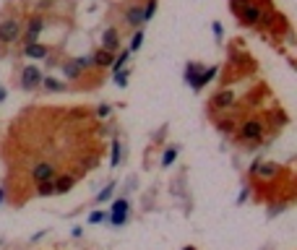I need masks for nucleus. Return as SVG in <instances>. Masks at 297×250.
Instances as JSON below:
<instances>
[{
	"mask_svg": "<svg viewBox=\"0 0 297 250\" xmlns=\"http://www.w3.org/2000/svg\"><path fill=\"white\" fill-rule=\"evenodd\" d=\"M18 37H21V18L16 13H8L0 18V44L11 47Z\"/></svg>",
	"mask_w": 297,
	"mask_h": 250,
	"instance_id": "obj_1",
	"label": "nucleus"
},
{
	"mask_svg": "<svg viewBox=\"0 0 297 250\" xmlns=\"http://www.w3.org/2000/svg\"><path fill=\"white\" fill-rule=\"evenodd\" d=\"M237 11H240V18L245 21V24H258V21H263V11H261V6L253 3V0H242V3H237Z\"/></svg>",
	"mask_w": 297,
	"mask_h": 250,
	"instance_id": "obj_2",
	"label": "nucleus"
},
{
	"mask_svg": "<svg viewBox=\"0 0 297 250\" xmlns=\"http://www.w3.org/2000/svg\"><path fill=\"white\" fill-rule=\"evenodd\" d=\"M240 135L245 141H261L263 138V125L258 120H248L242 128H240Z\"/></svg>",
	"mask_w": 297,
	"mask_h": 250,
	"instance_id": "obj_3",
	"label": "nucleus"
},
{
	"mask_svg": "<svg viewBox=\"0 0 297 250\" xmlns=\"http://www.w3.org/2000/svg\"><path fill=\"white\" fill-rule=\"evenodd\" d=\"M125 24L128 26H141V24H146V21H144V6L141 3H130L125 8Z\"/></svg>",
	"mask_w": 297,
	"mask_h": 250,
	"instance_id": "obj_4",
	"label": "nucleus"
},
{
	"mask_svg": "<svg viewBox=\"0 0 297 250\" xmlns=\"http://www.w3.org/2000/svg\"><path fill=\"white\" fill-rule=\"evenodd\" d=\"M42 84V73L37 71L34 65H29V68H24V73H21V86L24 89H37Z\"/></svg>",
	"mask_w": 297,
	"mask_h": 250,
	"instance_id": "obj_5",
	"label": "nucleus"
},
{
	"mask_svg": "<svg viewBox=\"0 0 297 250\" xmlns=\"http://www.w3.org/2000/svg\"><path fill=\"white\" fill-rule=\"evenodd\" d=\"M52 177H55V167L47 164V162H42V164H37V167L32 170V180H34V183H42V180H52Z\"/></svg>",
	"mask_w": 297,
	"mask_h": 250,
	"instance_id": "obj_6",
	"label": "nucleus"
},
{
	"mask_svg": "<svg viewBox=\"0 0 297 250\" xmlns=\"http://www.w3.org/2000/svg\"><path fill=\"white\" fill-rule=\"evenodd\" d=\"M118 47H120V37H118V32H115V29H107L104 37H102V50H107V52L115 55Z\"/></svg>",
	"mask_w": 297,
	"mask_h": 250,
	"instance_id": "obj_7",
	"label": "nucleus"
},
{
	"mask_svg": "<svg viewBox=\"0 0 297 250\" xmlns=\"http://www.w3.org/2000/svg\"><path fill=\"white\" fill-rule=\"evenodd\" d=\"M44 29V21L37 16V18H32L29 21V26H26V32H24V42L26 44H32V42H37V37H39V32Z\"/></svg>",
	"mask_w": 297,
	"mask_h": 250,
	"instance_id": "obj_8",
	"label": "nucleus"
},
{
	"mask_svg": "<svg viewBox=\"0 0 297 250\" xmlns=\"http://www.w3.org/2000/svg\"><path fill=\"white\" fill-rule=\"evenodd\" d=\"M211 104H214L217 109H227V107H232V104H235V92L224 89V92H219L217 97H211Z\"/></svg>",
	"mask_w": 297,
	"mask_h": 250,
	"instance_id": "obj_9",
	"label": "nucleus"
},
{
	"mask_svg": "<svg viewBox=\"0 0 297 250\" xmlns=\"http://www.w3.org/2000/svg\"><path fill=\"white\" fill-rule=\"evenodd\" d=\"M112 60H115V55L107 52V50H99L97 55H91V63L99 65V68H110V65H112Z\"/></svg>",
	"mask_w": 297,
	"mask_h": 250,
	"instance_id": "obj_10",
	"label": "nucleus"
},
{
	"mask_svg": "<svg viewBox=\"0 0 297 250\" xmlns=\"http://www.w3.org/2000/svg\"><path fill=\"white\" fill-rule=\"evenodd\" d=\"M24 55L26 58H47V47H42V44L32 42V44H24Z\"/></svg>",
	"mask_w": 297,
	"mask_h": 250,
	"instance_id": "obj_11",
	"label": "nucleus"
},
{
	"mask_svg": "<svg viewBox=\"0 0 297 250\" xmlns=\"http://www.w3.org/2000/svg\"><path fill=\"white\" fill-rule=\"evenodd\" d=\"M73 185H76V177H60L58 183H55V193H68V190H73Z\"/></svg>",
	"mask_w": 297,
	"mask_h": 250,
	"instance_id": "obj_12",
	"label": "nucleus"
},
{
	"mask_svg": "<svg viewBox=\"0 0 297 250\" xmlns=\"http://www.w3.org/2000/svg\"><path fill=\"white\" fill-rule=\"evenodd\" d=\"M52 193H55L52 180H42V183H37V196H52Z\"/></svg>",
	"mask_w": 297,
	"mask_h": 250,
	"instance_id": "obj_13",
	"label": "nucleus"
},
{
	"mask_svg": "<svg viewBox=\"0 0 297 250\" xmlns=\"http://www.w3.org/2000/svg\"><path fill=\"white\" fill-rule=\"evenodd\" d=\"M63 73H65L68 78H78V76H81V68H78L76 60H71V63H65V65H63Z\"/></svg>",
	"mask_w": 297,
	"mask_h": 250,
	"instance_id": "obj_14",
	"label": "nucleus"
},
{
	"mask_svg": "<svg viewBox=\"0 0 297 250\" xmlns=\"http://www.w3.org/2000/svg\"><path fill=\"white\" fill-rule=\"evenodd\" d=\"M110 211H112V214H128V201H125V198L115 201V203L110 206Z\"/></svg>",
	"mask_w": 297,
	"mask_h": 250,
	"instance_id": "obj_15",
	"label": "nucleus"
},
{
	"mask_svg": "<svg viewBox=\"0 0 297 250\" xmlns=\"http://www.w3.org/2000/svg\"><path fill=\"white\" fill-rule=\"evenodd\" d=\"M175 156H177V149H175V146H170V149L165 151V156H162V167H170V164L175 162Z\"/></svg>",
	"mask_w": 297,
	"mask_h": 250,
	"instance_id": "obj_16",
	"label": "nucleus"
},
{
	"mask_svg": "<svg viewBox=\"0 0 297 250\" xmlns=\"http://www.w3.org/2000/svg\"><path fill=\"white\" fill-rule=\"evenodd\" d=\"M120 162V144L118 141H112V159H110V167H118Z\"/></svg>",
	"mask_w": 297,
	"mask_h": 250,
	"instance_id": "obj_17",
	"label": "nucleus"
},
{
	"mask_svg": "<svg viewBox=\"0 0 297 250\" xmlns=\"http://www.w3.org/2000/svg\"><path fill=\"white\" fill-rule=\"evenodd\" d=\"M141 42H144V34H141V32H136L133 39H130V50H128V52H136V50L141 47Z\"/></svg>",
	"mask_w": 297,
	"mask_h": 250,
	"instance_id": "obj_18",
	"label": "nucleus"
},
{
	"mask_svg": "<svg viewBox=\"0 0 297 250\" xmlns=\"http://www.w3.org/2000/svg\"><path fill=\"white\" fill-rule=\"evenodd\" d=\"M125 219H128V214H110V224H115V227L125 224Z\"/></svg>",
	"mask_w": 297,
	"mask_h": 250,
	"instance_id": "obj_19",
	"label": "nucleus"
},
{
	"mask_svg": "<svg viewBox=\"0 0 297 250\" xmlns=\"http://www.w3.org/2000/svg\"><path fill=\"white\" fill-rule=\"evenodd\" d=\"M44 86H47L50 92H63V84L55 81V78H47V81H44Z\"/></svg>",
	"mask_w": 297,
	"mask_h": 250,
	"instance_id": "obj_20",
	"label": "nucleus"
},
{
	"mask_svg": "<svg viewBox=\"0 0 297 250\" xmlns=\"http://www.w3.org/2000/svg\"><path fill=\"white\" fill-rule=\"evenodd\" d=\"M112 190H115V185H107V188H104V190H102V193L97 196V203H102V201H107V198L112 196Z\"/></svg>",
	"mask_w": 297,
	"mask_h": 250,
	"instance_id": "obj_21",
	"label": "nucleus"
},
{
	"mask_svg": "<svg viewBox=\"0 0 297 250\" xmlns=\"http://www.w3.org/2000/svg\"><path fill=\"white\" fill-rule=\"evenodd\" d=\"M102 219H104V214H102V211H94V214L89 216V221H91V224H97V221H102Z\"/></svg>",
	"mask_w": 297,
	"mask_h": 250,
	"instance_id": "obj_22",
	"label": "nucleus"
},
{
	"mask_svg": "<svg viewBox=\"0 0 297 250\" xmlns=\"http://www.w3.org/2000/svg\"><path fill=\"white\" fill-rule=\"evenodd\" d=\"M120 86H125V81H128V73H118V78H115Z\"/></svg>",
	"mask_w": 297,
	"mask_h": 250,
	"instance_id": "obj_23",
	"label": "nucleus"
},
{
	"mask_svg": "<svg viewBox=\"0 0 297 250\" xmlns=\"http://www.w3.org/2000/svg\"><path fill=\"white\" fill-rule=\"evenodd\" d=\"M3 196H6V188H0V201H3Z\"/></svg>",
	"mask_w": 297,
	"mask_h": 250,
	"instance_id": "obj_24",
	"label": "nucleus"
},
{
	"mask_svg": "<svg viewBox=\"0 0 297 250\" xmlns=\"http://www.w3.org/2000/svg\"><path fill=\"white\" fill-rule=\"evenodd\" d=\"M182 250H196V247H193V245H188V247H182Z\"/></svg>",
	"mask_w": 297,
	"mask_h": 250,
	"instance_id": "obj_25",
	"label": "nucleus"
}]
</instances>
